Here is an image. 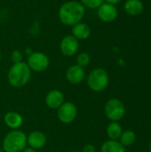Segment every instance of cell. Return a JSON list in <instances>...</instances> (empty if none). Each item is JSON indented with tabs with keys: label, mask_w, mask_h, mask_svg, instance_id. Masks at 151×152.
I'll return each mask as SVG.
<instances>
[{
	"label": "cell",
	"mask_w": 151,
	"mask_h": 152,
	"mask_svg": "<svg viewBox=\"0 0 151 152\" xmlns=\"http://www.w3.org/2000/svg\"><path fill=\"white\" fill-rule=\"evenodd\" d=\"M31 77V69L26 62L13 63L9 69L7 77L9 84L13 87H21L28 83Z\"/></svg>",
	"instance_id": "cell-2"
},
{
	"label": "cell",
	"mask_w": 151,
	"mask_h": 152,
	"mask_svg": "<svg viewBox=\"0 0 151 152\" xmlns=\"http://www.w3.org/2000/svg\"><path fill=\"white\" fill-rule=\"evenodd\" d=\"M77 114V107L72 102H63L58 109V118L63 124H70Z\"/></svg>",
	"instance_id": "cell-7"
},
{
	"label": "cell",
	"mask_w": 151,
	"mask_h": 152,
	"mask_svg": "<svg viewBox=\"0 0 151 152\" xmlns=\"http://www.w3.org/2000/svg\"><path fill=\"white\" fill-rule=\"evenodd\" d=\"M0 152H2V151H1V149H0Z\"/></svg>",
	"instance_id": "cell-28"
},
{
	"label": "cell",
	"mask_w": 151,
	"mask_h": 152,
	"mask_svg": "<svg viewBox=\"0 0 151 152\" xmlns=\"http://www.w3.org/2000/svg\"><path fill=\"white\" fill-rule=\"evenodd\" d=\"M4 123L5 125L12 128V129H17L19 128L20 126H21L22 125V122H23V119H22V117L19 114V113H16V112H8L4 115Z\"/></svg>",
	"instance_id": "cell-15"
},
{
	"label": "cell",
	"mask_w": 151,
	"mask_h": 152,
	"mask_svg": "<svg viewBox=\"0 0 151 152\" xmlns=\"http://www.w3.org/2000/svg\"><path fill=\"white\" fill-rule=\"evenodd\" d=\"M27 145V136L20 130L9 132L3 141V149L5 152H21Z\"/></svg>",
	"instance_id": "cell-3"
},
{
	"label": "cell",
	"mask_w": 151,
	"mask_h": 152,
	"mask_svg": "<svg viewBox=\"0 0 151 152\" xmlns=\"http://www.w3.org/2000/svg\"><path fill=\"white\" fill-rule=\"evenodd\" d=\"M22 152H36V150H34V149H32V148H25L23 151H22Z\"/></svg>",
	"instance_id": "cell-24"
},
{
	"label": "cell",
	"mask_w": 151,
	"mask_h": 152,
	"mask_svg": "<svg viewBox=\"0 0 151 152\" xmlns=\"http://www.w3.org/2000/svg\"><path fill=\"white\" fill-rule=\"evenodd\" d=\"M27 143L34 150L42 149L46 143V137L42 132L34 131L27 137Z\"/></svg>",
	"instance_id": "cell-11"
},
{
	"label": "cell",
	"mask_w": 151,
	"mask_h": 152,
	"mask_svg": "<svg viewBox=\"0 0 151 152\" xmlns=\"http://www.w3.org/2000/svg\"><path fill=\"white\" fill-rule=\"evenodd\" d=\"M106 3H108V4H118V3H120L122 0H104Z\"/></svg>",
	"instance_id": "cell-23"
},
{
	"label": "cell",
	"mask_w": 151,
	"mask_h": 152,
	"mask_svg": "<svg viewBox=\"0 0 151 152\" xmlns=\"http://www.w3.org/2000/svg\"><path fill=\"white\" fill-rule=\"evenodd\" d=\"M83 152H95V148L92 144H87L84 147Z\"/></svg>",
	"instance_id": "cell-22"
},
{
	"label": "cell",
	"mask_w": 151,
	"mask_h": 152,
	"mask_svg": "<svg viewBox=\"0 0 151 152\" xmlns=\"http://www.w3.org/2000/svg\"><path fill=\"white\" fill-rule=\"evenodd\" d=\"M143 3L141 0H126L124 4L125 12L130 16H138L143 12Z\"/></svg>",
	"instance_id": "cell-14"
},
{
	"label": "cell",
	"mask_w": 151,
	"mask_h": 152,
	"mask_svg": "<svg viewBox=\"0 0 151 152\" xmlns=\"http://www.w3.org/2000/svg\"><path fill=\"white\" fill-rule=\"evenodd\" d=\"M1 57H2V56H1V52H0V61H1Z\"/></svg>",
	"instance_id": "cell-26"
},
{
	"label": "cell",
	"mask_w": 151,
	"mask_h": 152,
	"mask_svg": "<svg viewBox=\"0 0 151 152\" xmlns=\"http://www.w3.org/2000/svg\"><path fill=\"white\" fill-rule=\"evenodd\" d=\"M64 102L63 94L59 90H53L49 92L45 97V103L51 109H59Z\"/></svg>",
	"instance_id": "cell-12"
},
{
	"label": "cell",
	"mask_w": 151,
	"mask_h": 152,
	"mask_svg": "<svg viewBox=\"0 0 151 152\" xmlns=\"http://www.w3.org/2000/svg\"><path fill=\"white\" fill-rule=\"evenodd\" d=\"M119 139H120V143L124 147H128L134 143V142L136 140V135H135L134 132H133L131 130H126L122 133Z\"/></svg>",
	"instance_id": "cell-18"
},
{
	"label": "cell",
	"mask_w": 151,
	"mask_h": 152,
	"mask_svg": "<svg viewBox=\"0 0 151 152\" xmlns=\"http://www.w3.org/2000/svg\"><path fill=\"white\" fill-rule=\"evenodd\" d=\"M108 72L101 68L93 69L87 77V84L91 90L94 92H102L109 85Z\"/></svg>",
	"instance_id": "cell-4"
},
{
	"label": "cell",
	"mask_w": 151,
	"mask_h": 152,
	"mask_svg": "<svg viewBox=\"0 0 151 152\" xmlns=\"http://www.w3.org/2000/svg\"><path fill=\"white\" fill-rule=\"evenodd\" d=\"M78 48H79V42L72 35L65 36L61 39L60 44V49L61 53L67 57H71L75 55L77 53Z\"/></svg>",
	"instance_id": "cell-8"
},
{
	"label": "cell",
	"mask_w": 151,
	"mask_h": 152,
	"mask_svg": "<svg viewBox=\"0 0 151 152\" xmlns=\"http://www.w3.org/2000/svg\"><path fill=\"white\" fill-rule=\"evenodd\" d=\"M11 58H12V61L13 63H18V62H20L22 61V53L20 51V50H14L12 53V55H11Z\"/></svg>",
	"instance_id": "cell-21"
},
{
	"label": "cell",
	"mask_w": 151,
	"mask_h": 152,
	"mask_svg": "<svg viewBox=\"0 0 151 152\" xmlns=\"http://www.w3.org/2000/svg\"><path fill=\"white\" fill-rule=\"evenodd\" d=\"M27 64L31 70L36 72H42L49 67L50 61L45 53L41 52H35L28 55Z\"/></svg>",
	"instance_id": "cell-6"
},
{
	"label": "cell",
	"mask_w": 151,
	"mask_h": 152,
	"mask_svg": "<svg viewBox=\"0 0 151 152\" xmlns=\"http://www.w3.org/2000/svg\"><path fill=\"white\" fill-rule=\"evenodd\" d=\"M106 117L113 122L121 120L125 114V107L124 103L116 98L109 100L104 107Z\"/></svg>",
	"instance_id": "cell-5"
},
{
	"label": "cell",
	"mask_w": 151,
	"mask_h": 152,
	"mask_svg": "<svg viewBox=\"0 0 151 152\" xmlns=\"http://www.w3.org/2000/svg\"><path fill=\"white\" fill-rule=\"evenodd\" d=\"M74 152H78V151H74Z\"/></svg>",
	"instance_id": "cell-29"
},
{
	"label": "cell",
	"mask_w": 151,
	"mask_h": 152,
	"mask_svg": "<svg viewBox=\"0 0 151 152\" xmlns=\"http://www.w3.org/2000/svg\"><path fill=\"white\" fill-rule=\"evenodd\" d=\"M149 150H150V151L151 152V140L150 141V144H149Z\"/></svg>",
	"instance_id": "cell-25"
},
{
	"label": "cell",
	"mask_w": 151,
	"mask_h": 152,
	"mask_svg": "<svg viewBox=\"0 0 151 152\" xmlns=\"http://www.w3.org/2000/svg\"><path fill=\"white\" fill-rule=\"evenodd\" d=\"M150 128H151V121H150Z\"/></svg>",
	"instance_id": "cell-27"
},
{
	"label": "cell",
	"mask_w": 151,
	"mask_h": 152,
	"mask_svg": "<svg viewBox=\"0 0 151 152\" xmlns=\"http://www.w3.org/2000/svg\"><path fill=\"white\" fill-rule=\"evenodd\" d=\"M80 3L86 8L98 9L104 3V0H80Z\"/></svg>",
	"instance_id": "cell-20"
},
{
	"label": "cell",
	"mask_w": 151,
	"mask_h": 152,
	"mask_svg": "<svg viewBox=\"0 0 151 152\" xmlns=\"http://www.w3.org/2000/svg\"><path fill=\"white\" fill-rule=\"evenodd\" d=\"M90 61H91V57L89 53L83 52V53H80L77 57V65L84 68V67H86L90 63Z\"/></svg>",
	"instance_id": "cell-19"
},
{
	"label": "cell",
	"mask_w": 151,
	"mask_h": 152,
	"mask_svg": "<svg viewBox=\"0 0 151 152\" xmlns=\"http://www.w3.org/2000/svg\"><path fill=\"white\" fill-rule=\"evenodd\" d=\"M97 10L98 17L103 22H112L117 18L118 15L117 8L114 4L108 3H103Z\"/></svg>",
	"instance_id": "cell-9"
},
{
	"label": "cell",
	"mask_w": 151,
	"mask_h": 152,
	"mask_svg": "<svg viewBox=\"0 0 151 152\" xmlns=\"http://www.w3.org/2000/svg\"><path fill=\"white\" fill-rule=\"evenodd\" d=\"M85 77V71L84 68L78 66V65H73L70 66L67 72H66V78L67 80L74 85L81 83Z\"/></svg>",
	"instance_id": "cell-10"
},
{
	"label": "cell",
	"mask_w": 151,
	"mask_h": 152,
	"mask_svg": "<svg viewBox=\"0 0 151 152\" xmlns=\"http://www.w3.org/2000/svg\"><path fill=\"white\" fill-rule=\"evenodd\" d=\"M101 152H125V147H124L120 142L109 140L106 141L101 145Z\"/></svg>",
	"instance_id": "cell-16"
},
{
	"label": "cell",
	"mask_w": 151,
	"mask_h": 152,
	"mask_svg": "<svg viewBox=\"0 0 151 152\" xmlns=\"http://www.w3.org/2000/svg\"><path fill=\"white\" fill-rule=\"evenodd\" d=\"M85 13V7L77 1H68L62 4L59 9V19L66 26H74L81 22Z\"/></svg>",
	"instance_id": "cell-1"
},
{
	"label": "cell",
	"mask_w": 151,
	"mask_h": 152,
	"mask_svg": "<svg viewBox=\"0 0 151 152\" xmlns=\"http://www.w3.org/2000/svg\"><path fill=\"white\" fill-rule=\"evenodd\" d=\"M123 133L122 126L117 122H111L107 127V134L110 140L117 141Z\"/></svg>",
	"instance_id": "cell-17"
},
{
	"label": "cell",
	"mask_w": 151,
	"mask_h": 152,
	"mask_svg": "<svg viewBox=\"0 0 151 152\" xmlns=\"http://www.w3.org/2000/svg\"><path fill=\"white\" fill-rule=\"evenodd\" d=\"M71 32H72V36L75 37L77 40H85L90 37L91 28L86 23L78 22L74 26H72Z\"/></svg>",
	"instance_id": "cell-13"
}]
</instances>
